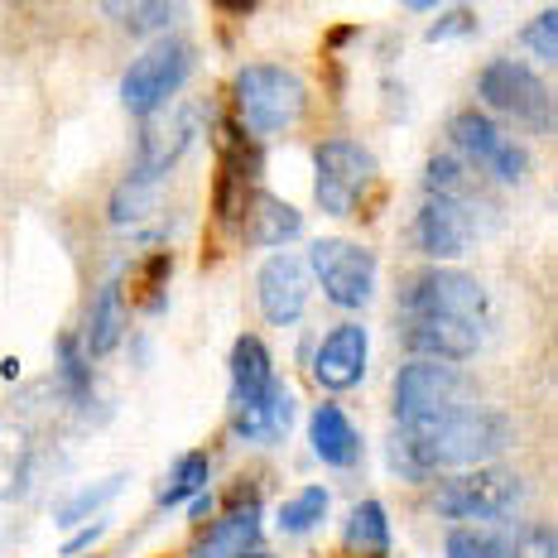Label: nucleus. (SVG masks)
Returning <instances> with one entry per match:
<instances>
[{
    "label": "nucleus",
    "mask_w": 558,
    "mask_h": 558,
    "mask_svg": "<svg viewBox=\"0 0 558 558\" xmlns=\"http://www.w3.org/2000/svg\"><path fill=\"white\" fill-rule=\"evenodd\" d=\"M506 444H510V418L486 410V404H468L458 414L395 428L386 458L395 476L424 482L428 472H444V468H476V462L496 458Z\"/></svg>",
    "instance_id": "nucleus-1"
},
{
    "label": "nucleus",
    "mask_w": 558,
    "mask_h": 558,
    "mask_svg": "<svg viewBox=\"0 0 558 558\" xmlns=\"http://www.w3.org/2000/svg\"><path fill=\"white\" fill-rule=\"evenodd\" d=\"M231 97H236V111L251 135H279L304 116L308 87H304V77H294L279 63H251L236 73Z\"/></svg>",
    "instance_id": "nucleus-2"
},
{
    "label": "nucleus",
    "mask_w": 558,
    "mask_h": 558,
    "mask_svg": "<svg viewBox=\"0 0 558 558\" xmlns=\"http://www.w3.org/2000/svg\"><path fill=\"white\" fill-rule=\"evenodd\" d=\"M400 318H448V323H462V328L486 332L492 328V299L462 270H424L404 279Z\"/></svg>",
    "instance_id": "nucleus-3"
},
{
    "label": "nucleus",
    "mask_w": 558,
    "mask_h": 558,
    "mask_svg": "<svg viewBox=\"0 0 558 558\" xmlns=\"http://www.w3.org/2000/svg\"><path fill=\"white\" fill-rule=\"evenodd\" d=\"M476 404V386L458 366L444 362H410L395 376V424L410 428L424 418H444Z\"/></svg>",
    "instance_id": "nucleus-4"
},
{
    "label": "nucleus",
    "mask_w": 558,
    "mask_h": 558,
    "mask_svg": "<svg viewBox=\"0 0 558 558\" xmlns=\"http://www.w3.org/2000/svg\"><path fill=\"white\" fill-rule=\"evenodd\" d=\"M376 183V155L356 140H323L313 149V197L328 217H352Z\"/></svg>",
    "instance_id": "nucleus-5"
},
{
    "label": "nucleus",
    "mask_w": 558,
    "mask_h": 558,
    "mask_svg": "<svg viewBox=\"0 0 558 558\" xmlns=\"http://www.w3.org/2000/svg\"><path fill=\"white\" fill-rule=\"evenodd\" d=\"M525 501V482L506 468H476L468 476H452L434 492V510L444 520H462V525H486V520L510 515Z\"/></svg>",
    "instance_id": "nucleus-6"
},
{
    "label": "nucleus",
    "mask_w": 558,
    "mask_h": 558,
    "mask_svg": "<svg viewBox=\"0 0 558 558\" xmlns=\"http://www.w3.org/2000/svg\"><path fill=\"white\" fill-rule=\"evenodd\" d=\"M476 92L492 111L510 116V121L530 125V131H554V97L549 87L539 83V73L525 68L520 58H496V63L482 68L476 77Z\"/></svg>",
    "instance_id": "nucleus-7"
},
{
    "label": "nucleus",
    "mask_w": 558,
    "mask_h": 558,
    "mask_svg": "<svg viewBox=\"0 0 558 558\" xmlns=\"http://www.w3.org/2000/svg\"><path fill=\"white\" fill-rule=\"evenodd\" d=\"M189 73H193V49L183 39L149 44L145 53H135V63L125 68V77H121L125 111H135V116L159 111L173 97V92L189 83Z\"/></svg>",
    "instance_id": "nucleus-8"
},
{
    "label": "nucleus",
    "mask_w": 558,
    "mask_h": 558,
    "mask_svg": "<svg viewBox=\"0 0 558 558\" xmlns=\"http://www.w3.org/2000/svg\"><path fill=\"white\" fill-rule=\"evenodd\" d=\"M308 265L318 275L323 294L332 299L337 308H366L371 294H376V255L356 241L328 236L308 251Z\"/></svg>",
    "instance_id": "nucleus-9"
},
{
    "label": "nucleus",
    "mask_w": 558,
    "mask_h": 558,
    "mask_svg": "<svg viewBox=\"0 0 558 558\" xmlns=\"http://www.w3.org/2000/svg\"><path fill=\"white\" fill-rule=\"evenodd\" d=\"M448 131H452V145H458L476 169L492 173V179H501V183H520V179H525V169H530L525 145H520V140H510L496 121H486L482 111H458Z\"/></svg>",
    "instance_id": "nucleus-10"
},
{
    "label": "nucleus",
    "mask_w": 558,
    "mask_h": 558,
    "mask_svg": "<svg viewBox=\"0 0 558 558\" xmlns=\"http://www.w3.org/2000/svg\"><path fill=\"white\" fill-rule=\"evenodd\" d=\"M472 236H476L472 203H452V197H438V193L424 197V207H418V217H414L418 251L434 255V260H452V255H462L472 246Z\"/></svg>",
    "instance_id": "nucleus-11"
},
{
    "label": "nucleus",
    "mask_w": 558,
    "mask_h": 558,
    "mask_svg": "<svg viewBox=\"0 0 558 558\" xmlns=\"http://www.w3.org/2000/svg\"><path fill=\"white\" fill-rule=\"evenodd\" d=\"M255 294H260V313L279 328L304 318V304H308V270L294 260V255H270L255 275Z\"/></svg>",
    "instance_id": "nucleus-12"
},
{
    "label": "nucleus",
    "mask_w": 558,
    "mask_h": 558,
    "mask_svg": "<svg viewBox=\"0 0 558 558\" xmlns=\"http://www.w3.org/2000/svg\"><path fill=\"white\" fill-rule=\"evenodd\" d=\"M366 356H371V337L362 323H342L323 337L318 356H313V380L323 390H352L366 376Z\"/></svg>",
    "instance_id": "nucleus-13"
},
{
    "label": "nucleus",
    "mask_w": 558,
    "mask_h": 558,
    "mask_svg": "<svg viewBox=\"0 0 558 558\" xmlns=\"http://www.w3.org/2000/svg\"><path fill=\"white\" fill-rule=\"evenodd\" d=\"M193 125L197 116L193 111H179L169 125H145L140 135V165H135V179L145 183H159V173H169L179 165V155L193 145Z\"/></svg>",
    "instance_id": "nucleus-14"
},
{
    "label": "nucleus",
    "mask_w": 558,
    "mask_h": 558,
    "mask_svg": "<svg viewBox=\"0 0 558 558\" xmlns=\"http://www.w3.org/2000/svg\"><path fill=\"white\" fill-rule=\"evenodd\" d=\"M275 386V366H270V347L260 337H236L231 347V410H251L265 390Z\"/></svg>",
    "instance_id": "nucleus-15"
},
{
    "label": "nucleus",
    "mask_w": 558,
    "mask_h": 558,
    "mask_svg": "<svg viewBox=\"0 0 558 558\" xmlns=\"http://www.w3.org/2000/svg\"><path fill=\"white\" fill-rule=\"evenodd\" d=\"M255 534H260V506L246 501V506L227 510V515H217L213 525L197 534V544L189 554L193 558H236L255 544Z\"/></svg>",
    "instance_id": "nucleus-16"
},
{
    "label": "nucleus",
    "mask_w": 558,
    "mask_h": 558,
    "mask_svg": "<svg viewBox=\"0 0 558 558\" xmlns=\"http://www.w3.org/2000/svg\"><path fill=\"white\" fill-rule=\"evenodd\" d=\"M308 444L323 462H332V468H347V462H356V452H362V438H356L352 418L337 410V404H318V410H313Z\"/></svg>",
    "instance_id": "nucleus-17"
},
{
    "label": "nucleus",
    "mask_w": 558,
    "mask_h": 558,
    "mask_svg": "<svg viewBox=\"0 0 558 558\" xmlns=\"http://www.w3.org/2000/svg\"><path fill=\"white\" fill-rule=\"evenodd\" d=\"M304 231V217H299V207H289L284 197L275 193H255L251 207H246V236L255 246H284L289 236H299Z\"/></svg>",
    "instance_id": "nucleus-18"
},
{
    "label": "nucleus",
    "mask_w": 558,
    "mask_h": 558,
    "mask_svg": "<svg viewBox=\"0 0 558 558\" xmlns=\"http://www.w3.org/2000/svg\"><path fill=\"white\" fill-rule=\"evenodd\" d=\"M289 418H294V400H289V390L275 380L251 410L236 414V434L251 438V444H275V438H284Z\"/></svg>",
    "instance_id": "nucleus-19"
},
{
    "label": "nucleus",
    "mask_w": 558,
    "mask_h": 558,
    "mask_svg": "<svg viewBox=\"0 0 558 558\" xmlns=\"http://www.w3.org/2000/svg\"><path fill=\"white\" fill-rule=\"evenodd\" d=\"M121 332H125L121 284H116V279H107V284H101V294L92 299V313H87V352H92V356H107V352H116Z\"/></svg>",
    "instance_id": "nucleus-20"
},
{
    "label": "nucleus",
    "mask_w": 558,
    "mask_h": 558,
    "mask_svg": "<svg viewBox=\"0 0 558 558\" xmlns=\"http://www.w3.org/2000/svg\"><path fill=\"white\" fill-rule=\"evenodd\" d=\"M347 554L356 558H386L390 554V520H386V506L380 501H362L347 520V534H342Z\"/></svg>",
    "instance_id": "nucleus-21"
},
{
    "label": "nucleus",
    "mask_w": 558,
    "mask_h": 558,
    "mask_svg": "<svg viewBox=\"0 0 558 558\" xmlns=\"http://www.w3.org/2000/svg\"><path fill=\"white\" fill-rule=\"evenodd\" d=\"M448 558H515V534L486 525H458L448 534Z\"/></svg>",
    "instance_id": "nucleus-22"
},
{
    "label": "nucleus",
    "mask_w": 558,
    "mask_h": 558,
    "mask_svg": "<svg viewBox=\"0 0 558 558\" xmlns=\"http://www.w3.org/2000/svg\"><path fill=\"white\" fill-rule=\"evenodd\" d=\"M207 492V452H183L173 462V472L165 476L159 486V506H179V501H193V496Z\"/></svg>",
    "instance_id": "nucleus-23"
},
{
    "label": "nucleus",
    "mask_w": 558,
    "mask_h": 558,
    "mask_svg": "<svg viewBox=\"0 0 558 558\" xmlns=\"http://www.w3.org/2000/svg\"><path fill=\"white\" fill-rule=\"evenodd\" d=\"M323 515H328V486H304L299 496H289V501L279 506V530L308 534L323 525Z\"/></svg>",
    "instance_id": "nucleus-24"
},
{
    "label": "nucleus",
    "mask_w": 558,
    "mask_h": 558,
    "mask_svg": "<svg viewBox=\"0 0 558 558\" xmlns=\"http://www.w3.org/2000/svg\"><path fill=\"white\" fill-rule=\"evenodd\" d=\"M121 486H125V476H107V482L87 486V492H77L73 501H63V506H58V515H53V520H58V525H83V520H87V515H97V510L107 506L111 496L121 492Z\"/></svg>",
    "instance_id": "nucleus-25"
},
{
    "label": "nucleus",
    "mask_w": 558,
    "mask_h": 558,
    "mask_svg": "<svg viewBox=\"0 0 558 558\" xmlns=\"http://www.w3.org/2000/svg\"><path fill=\"white\" fill-rule=\"evenodd\" d=\"M155 207V183H145V179H125L121 189H116V197H111V222H140V217Z\"/></svg>",
    "instance_id": "nucleus-26"
},
{
    "label": "nucleus",
    "mask_w": 558,
    "mask_h": 558,
    "mask_svg": "<svg viewBox=\"0 0 558 558\" xmlns=\"http://www.w3.org/2000/svg\"><path fill=\"white\" fill-rule=\"evenodd\" d=\"M111 20H121L131 34H149V29H165L179 5H159V0H145V5H107Z\"/></svg>",
    "instance_id": "nucleus-27"
},
{
    "label": "nucleus",
    "mask_w": 558,
    "mask_h": 558,
    "mask_svg": "<svg viewBox=\"0 0 558 558\" xmlns=\"http://www.w3.org/2000/svg\"><path fill=\"white\" fill-rule=\"evenodd\" d=\"M525 44L539 58H554L558 53V10L549 5V10H539V15L530 20V29H525Z\"/></svg>",
    "instance_id": "nucleus-28"
},
{
    "label": "nucleus",
    "mask_w": 558,
    "mask_h": 558,
    "mask_svg": "<svg viewBox=\"0 0 558 558\" xmlns=\"http://www.w3.org/2000/svg\"><path fill=\"white\" fill-rule=\"evenodd\" d=\"M58 352H63V380H68V390H73L77 400H87V395H92V376H87V362L77 356L73 337H63V347H58Z\"/></svg>",
    "instance_id": "nucleus-29"
},
{
    "label": "nucleus",
    "mask_w": 558,
    "mask_h": 558,
    "mask_svg": "<svg viewBox=\"0 0 558 558\" xmlns=\"http://www.w3.org/2000/svg\"><path fill=\"white\" fill-rule=\"evenodd\" d=\"M554 530L549 525H530L515 534V558H554Z\"/></svg>",
    "instance_id": "nucleus-30"
},
{
    "label": "nucleus",
    "mask_w": 558,
    "mask_h": 558,
    "mask_svg": "<svg viewBox=\"0 0 558 558\" xmlns=\"http://www.w3.org/2000/svg\"><path fill=\"white\" fill-rule=\"evenodd\" d=\"M476 25V20H472V10H448V15L444 20H438V25L434 29H428V39H448V34H462V29H472Z\"/></svg>",
    "instance_id": "nucleus-31"
},
{
    "label": "nucleus",
    "mask_w": 558,
    "mask_h": 558,
    "mask_svg": "<svg viewBox=\"0 0 558 558\" xmlns=\"http://www.w3.org/2000/svg\"><path fill=\"white\" fill-rule=\"evenodd\" d=\"M101 530H107V525H101V520H97V525H87L83 534H73V539L63 544V554H83L87 544H97V539H101Z\"/></svg>",
    "instance_id": "nucleus-32"
},
{
    "label": "nucleus",
    "mask_w": 558,
    "mask_h": 558,
    "mask_svg": "<svg viewBox=\"0 0 558 558\" xmlns=\"http://www.w3.org/2000/svg\"><path fill=\"white\" fill-rule=\"evenodd\" d=\"M236 558H270V554H255V549H246V554H236Z\"/></svg>",
    "instance_id": "nucleus-33"
}]
</instances>
